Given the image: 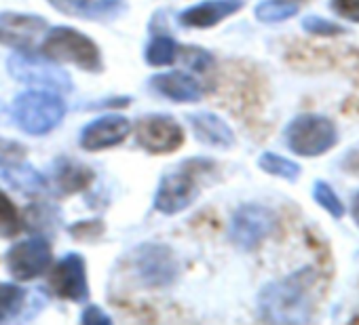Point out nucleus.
<instances>
[{
    "mask_svg": "<svg viewBox=\"0 0 359 325\" xmlns=\"http://www.w3.org/2000/svg\"><path fill=\"white\" fill-rule=\"evenodd\" d=\"M254 13L264 24H277L294 18L298 13V5L294 0H262Z\"/></svg>",
    "mask_w": 359,
    "mask_h": 325,
    "instance_id": "22",
    "label": "nucleus"
},
{
    "mask_svg": "<svg viewBox=\"0 0 359 325\" xmlns=\"http://www.w3.org/2000/svg\"><path fill=\"white\" fill-rule=\"evenodd\" d=\"M22 228V218L13 201L0 191V237H15Z\"/></svg>",
    "mask_w": 359,
    "mask_h": 325,
    "instance_id": "24",
    "label": "nucleus"
},
{
    "mask_svg": "<svg viewBox=\"0 0 359 325\" xmlns=\"http://www.w3.org/2000/svg\"><path fill=\"white\" fill-rule=\"evenodd\" d=\"M285 141L300 156H319L338 141L336 125L321 114H300L285 129Z\"/></svg>",
    "mask_w": 359,
    "mask_h": 325,
    "instance_id": "5",
    "label": "nucleus"
},
{
    "mask_svg": "<svg viewBox=\"0 0 359 325\" xmlns=\"http://www.w3.org/2000/svg\"><path fill=\"white\" fill-rule=\"evenodd\" d=\"M150 85L173 102H199L203 97V87L187 72H165L150 78Z\"/></svg>",
    "mask_w": 359,
    "mask_h": 325,
    "instance_id": "17",
    "label": "nucleus"
},
{
    "mask_svg": "<svg viewBox=\"0 0 359 325\" xmlns=\"http://www.w3.org/2000/svg\"><path fill=\"white\" fill-rule=\"evenodd\" d=\"M24 146L0 137V180L24 195H39L47 188V180L24 160Z\"/></svg>",
    "mask_w": 359,
    "mask_h": 325,
    "instance_id": "7",
    "label": "nucleus"
},
{
    "mask_svg": "<svg viewBox=\"0 0 359 325\" xmlns=\"http://www.w3.org/2000/svg\"><path fill=\"white\" fill-rule=\"evenodd\" d=\"M131 131L129 118L121 114H108L91 120L89 125L83 127L81 131V148L95 152V150H106L112 146H118Z\"/></svg>",
    "mask_w": 359,
    "mask_h": 325,
    "instance_id": "14",
    "label": "nucleus"
},
{
    "mask_svg": "<svg viewBox=\"0 0 359 325\" xmlns=\"http://www.w3.org/2000/svg\"><path fill=\"white\" fill-rule=\"evenodd\" d=\"M66 114V104L53 91H26L13 102V118L30 135L53 131Z\"/></svg>",
    "mask_w": 359,
    "mask_h": 325,
    "instance_id": "2",
    "label": "nucleus"
},
{
    "mask_svg": "<svg viewBox=\"0 0 359 325\" xmlns=\"http://www.w3.org/2000/svg\"><path fill=\"white\" fill-rule=\"evenodd\" d=\"M51 264V245L43 237L15 243L7 251V268L20 281H30L43 275Z\"/></svg>",
    "mask_w": 359,
    "mask_h": 325,
    "instance_id": "11",
    "label": "nucleus"
},
{
    "mask_svg": "<svg viewBox=\"0 0 359 325\" xmlns=\"http://www.w3.org/2000/svg\"><path fill=\"white\" fill-rule=\"evenodd\" d=\"M187 62H189V66L195 68L197 72H205V70L214 64L212 55H210L208 51H203V49H197V47L187 49Z\"/></svg>",
    "mask_w": 359,
    "mask_h": 325,
    "instance_id": "29",
    "label": "nucleus"
},
{
    "mask_svg": "<svg viewBox=\"0 0 359 325\" xmlns=\"http://www.w3.org/2000/svg\"><path fill=\"white\" fill-rule=\"evenodd\" d=\"M315 270L302 268L262 287L260 317L271 323H306L313 312Z\"/></svg>",
    "mask_w": 359,
    "mask_h": 325,
    "instance_id": "1",
    "label": "nucleus"
},
{
    "mask_svg": "<svg viewBox=\"0 0 359 325\" xmlns=\"http://www.w3.org/2000/svg\"><path fill=\"white\" fill-rule=\"evenodd\" d=\"M91 180H93L91 170L81 165V162H76V160L60 158L53 165V182L64 195L79 193V191L87 188Z\"/></svg>",
    "mask_w": 359,
    "mask_h": 325,
    "instance_id": "19",
    "label": "nucleus"
},
{
    "mask_svg": "<svg viewBox=\"0 0 359 325\" xmlns=\"http://www.w3.org/2000/svg\"><path fill=\"white\" fill-rule=\"evenodd\" d=\"M330 5L342 20L359 24V0H330Z\"/></svg>",
    "mask_w": 359,
    "mask_h": 325,
    "instance_id": "28",
    "label": "nucleus"
},
{
    "mask_svg": "<svg viewBox=\"0 0 359 325\" xmlns=\"http://www.w3.org/2000/svg\"><path fill=\"white\" fill-rule=\"evenodd\" d=\"M177 53H180L177 43L167 34H158L146 47V62L154 68L171 66L177 60Z\"/></svg>",
    "mask_w": 359,
    "mask_h": 325,
    "instance_id": "20",
    "label": "nucleus"
},
{
    "mask_svg": "<svg viewBox=\"0 0 359 325\" xmlns=\"http://www.w3.org/2000/svg\"><path fill=\"white\" fill-rule=\"evenodd\" d=\"M7 68L15 81L30 87H43L62 93L72 89V78L68 76L66 70L55 66L51 60L32 55L30 51H18L15 55H11Z\"/></svg>",
    "mask_w": 359,
    "mask_h": 325,
    "instance_id": "6",
    "label": "nucleus"
},
{
    "mask_svg": "<svg viewBox=\"0 0 359 325\" xmlns=\"http://www.w3.org/2000/svg\"><path fill=\"white\" fill-rule=\"evenodd\" d=\"M47 30L45 18L11 11L0 13V45L13 47L18 51H32Z\"/></svg>",
    "mask_w": 359,
    "mask_h": 325,
    "instance_id": "12",
    "label": "nucleus"
},
{
    "mask_svg": "<svg viewBox=\"0 0 359 325\" xmlns=\"http://www.w3.org/2000/svg\"><path fill=\"white\" fill-rule=\"evenodd\" d=\"M313 199L319 203V207H323L332 218H342L344 216V205H342V201L338 199V195L334 193V188L327 184V182H323V180H317L315 184H313Z\"/></svg>",
    "mask_w": 359,
    "mask_h": 325,
    "instance_id": "25",
    "label": "nucleus"
},
{
    "mask_svg": "<svg viewBox=\"0 0 359 325\" xmlns=\"http://www.w3.org/2000/svg\"><path fill=\"white\" fill-rule=\"evenodd\" d=\"M28 224L32 230H43L53 224V212L49 209V205H32L28 209Z\"/></svg>",
    "mask_w": 359,
    "mask_h": 325,
    "instance_id": "27",
    "label": "nucleus"
},
{
    "mask_svg": "<svg viewBox=\"0 0 359 325\" xmlns=\"http://www.w3.org/2000/svg\"><path fill=\"white\" fill-rule=\"evenodd\" d=\"M302 28H304L309 34H315V36H338V34L344 32L342 26H338V24H334V22H327V20H323V18H317V15L304 18Z\"/></svg>",
    "mask_w": 359,
    "mask_h": 325,
    "instance_id": "26",
    "label": "nucleus"
},
{
    "mask_svg": "<svg viewBox=\"0 0 359 325\" xmlns=\"http://www.w3.org/2000/svg\"><path fill=\"white\" fill-rule=\"evenodd\" d=\"M277 218L262 205H243L231 220V241L241 249L258 247L275 228Z\"/></svg>",
    "mask_w": 359,
    "mask_h": 325,
    "instance_id": "10",
    "label": "nucleus"
},
{
    "mask_svg": "<svg viewBox=\"0 0 359 325\" xmlns=\"http://www.w3.org/2000/svg\"><path fill=\"white\" fill-rule=\"evenodd\" d=\"M208 167H212V162L195 158V160L182 162L177 170L165 174L154 195V207L167 216L187 209L199 195L197 174H203Z\"/></svg>",
    "mask_w": 359,
    "mask_h": 325,
    "instance_id": "3",
    "label": "nucleus"
},
{
    "mask_svg": "<svg viewBox=\"0 0 359 325\" xmlns=\"http://www.w3.org/2000/svg\"><path fill=\"white\" fill-rule=\"evenodd\" d=\"M243 9V0H205L191 9H184L177 15L180 24L187 28H212L220 24L222 20L235 15L237 11Z\"/></svg>",
    "mask_w": 359,
    "mask_h": 325,
    "instance_id": "16",
    "label": "nucleus"
},
{
    "mask_svg": "<svg viewBox=\"0 0 359 325\" xmlns=\"http://www.w3.org/2000/svg\"><path fill=\"white\" fill-rule=\"evenodd\" d=\"M351 216H353V220L359 224V193L353 197V201H351Z\"/></svg>",
    "mask_w": 359,
    "mask_h": 325,
    "instance_id": "31",
    "label": "nucleus"
},
{
    "mask_svg": "<svg viewBox=\"0 0 359 325\" xmlns=\"http://www.w3.org/2000/svg\"><path fill=\"white\" fill-rule=\"evenodd\" d=\"M258 165L266 174L283 178L287 182H296L300 178V165H298V162H294V160H290V158H285L281 154H275V152H262Z\"/></svg>",
    "mask_w": 359,
    "mask_h": 325,
    "instance_id": "21",
    "label": "nucleus"
},
{
    "mask_svg": "<svg viewBox=\"0 0 359 325\" xmlns=\"http://www.w3.org/2000/svg\"><path fill=\"white\" fill-rule=\"evenodd\" d=\"M135 141L150 154H167L182 146L184 131L167 114H148L137 120Z\"/></svg>",
    "mask_w": 359,
    "mask_h": 325,
    "instance_id": "9",
    "label": "nucleus"
},
{
    "mask_svg": "<svg viewBox=\"0 0 359 325\" xmlns=\"http://www.w3.org/2000/svg\"><path fill=\"white\" fill-rule=\"evenodd\" d=\"M131 262L135 277L146 287H167L177 277V262L173 251L158 243L140 245Z\"/></svg>",
    "mask_w": 359,
    "mask_h": 325,
    "instance_id": "8",
    "label": "nucleus"
},
{
    "mask_svg": "<svg viewBox=\"0 0 359 325\" xmlns=\"http://www.w3.org/2000/svg\"><path fill=\"white\" fill-rule=\"evenodd\" d=\"M81 321L87 323V325H104V323H110L112 319H110L100 306H87V308L83 310Z\"/></svg>",
    "mask_w": 359,
    "mask_h": 325,
    "instance_id": "30",
    "label": "nucleus"
},
{
    "mask_svg": "<svg viewBox=\"0 0 359 325\" xmlns=\"http://www.w3.org/2000/svg\"><path fill=\"white\" fill-rule=\"evenodd\" d=\"M24 304H26V289L13 283H0V321L18 317Z\"/></svg>",
    "mask_w": 359,
    "mask_h": 325,
    "instance_id": "23",
    "label": "nucleus"
},
{
    "mask_svg": "<svg viewBox=\"0 0 359 325\" xmlns=\"http://www.w3.org/2000/svg\"><path fill=\"white\" fill-rule=\"evenodd\" d=\"M191 127L199 141L214 148H231L235 144L233 129L214 112H193L189 116Z\"/></svg>",
    "mask_w": 359,
    "mask_h": 325,
    "instance_id": "18",
    "label": "nucleus"
},
{
    "mask_svg": "<svg viewBox=\"0 0 359 325\" xmlns=\"http://www.w3.org/2000/svg\"><path fill=\"white\" fill-rule=\"evenodd\" d=\"M51 287L64 300L83 302L89 296L85 260L79 254L64 256L51 272Z\"/></svg>",
    "mask_w": 359,
    "mask_h": 325,
    "instance_id": "13",
    "label": "nucleus"
},
{
    "mask_svg": "<svg viewBox=\"0 0 359 325\" xmlns=\"http://www.w3.org/2000/svg\"><path fill=\"white\" fill-rule=\"evenodd\" d=\"M49 3L64 15L93 22H110L127 11L125 0H49Z\"/></svg>",
    "mask_w": 359,
    "mask_h": 325,
    "instance_id": "15",
    "label": "nucleus"
},
{
    "mask_svg": "<svg viewBox=\"0 0 359 325\" xmlns=\"http://www.w3.org/2000/svg\"><path fill=\"white\" fill-rule=\"evenodd\" d=\"M43 53L49 60L74 64L87 72H100L104 68L97 45L74 28L57 26L43 36Z\"/></svg>",
    "mask_w": 359,
    "mask_h": 325,
    "instance_id": "4",
    "label": "nucleus"
}]
</instances>
